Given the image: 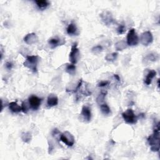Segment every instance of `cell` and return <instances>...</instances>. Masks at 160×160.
<instances>
[{
    "label": "cell",
    "instance_id": "20",
    "mask_svg": "<svg viewBox=\"0 0 160 160\" xmlns=\"http://www.w3.org/2000/svg\"><path fill=\"white\" fill-rule=\"evenodd\" d=\"M21 138H22V140H23V142L26 143H29L31 140L32 136H31V134L29 133V132H26V133H22Z\"/></svg>",
    "mask_w": 160,
    "mask_h": 160
},
{
    "label": "cell",
    "instance_id": "6",
    "mask_svg": "<svg viewBox=\"0 0 160 160\" xmlns=\"http://www.w3.org/2000/svg\"><path fill=\"white\" fill-rule=\"evenodd\" d=\"M80 57V50L78 48V43H75L71 47V52L69 53V61L71 63V64L75 65L78 63Z\"/></svg>",
    "mask_w": 160,
    "mask_h": 160
},
{
    "label": "cell",
    "instance_id": "31",
    "mask_svg": "<svg viewBox=\"0 0 160 160\" xmlns=\"http://www.w3.org/2000/svg\"><path fill=\"white\" fill-rule=\"evenodd\" d=\"M114 77H115L118 81H120V76H118V74H114Z\"/></svg>",
    "mask_w": 160,
    "mask_h": 160
},
{
    "label": "cell",
    "instance_id": "27",
    "mask_svg": "<svg viewBox=\"0 0 160 160\" xmlns=\"http://www.w3.org/2000/svg\"><path fill=\"white\" fill-rule=\"evenodd\" d=\"M116 31L118 34H123L125 33V31H126V28H125L124 25H120L118 27Z\"/></svg>",
    "mask_w": 160,
    "mask_h": 160
},
{
    "label": "cell",
    "instance_id": "25",
    "mask_svg": "<svg viewBox=\"0 0 160 160\" xmlns=\"http://www.w3.org/2000/svg\"><path fill=\"white\" fill-rule=\"evenodd\" d=\"M147 58L150 61H155L158 59V55L155 53H150L147 56Z\"/></svg>",
    "mask_w": 160,
    "mask_h": 160
},
{
    "label": "cell",
    "instance_id": "10",
    "mask_svg": "<svg viewBox=\"0 0 160 160\" xmlns=\"http://www.w3.org/2000/svg\"><path fill=\"white\" fill-rule=\"evenodd\" d=\"M100 18L102 22L107 26L111 25L114 22V18L112 14L108 11L103 12L100 15Z\"/></svg>",
    "mask_w": 160,
    "mask_h": 160
},
{
    "label": "cell",
    "instance_id": "7",
    "mask_svg": "<svg viewBox=\"0 0 160 160\" xmlns=\"http://www.w3.org/2000/svg\"><path fill=\"white\" fill-rule=\"evenodd\" d=\"M153 36L150 31H144L141 34L140 42L143 46H148L153 43Z\"/></svg>",
    "mask_w": 160,
    "mask_h": 160
},
{
    "label": "cell",
    "instance_id": "14",
    "mask_svg": "<svg viewBox=\"0 0 160 160\" xmlns=\"http://www.w3.org/2000/svg\"><path fill=\"white\" fill-rule=\"evenodd\" d=\"M65 41L63 40H61L58 38H52L48 41V44L50 45L51 48L54 49V48H57L59 46L63 45L65 44Z\"/></svg>",
    "mask_w": 160,
    "mask_h": 160
},
{
    "label": "cell",
    "instance_id": "21",
    "mask_svg": "<svg viewBox=\"0 0 160 160\" xmlns=\"http://www.w3.org/2000/svg\"><path fill=\"white\" fill-rule=\"evenodd\" d=\"M76 66L73 64H69L66 66V72L70 75H73L76 73Z\"/></svg>",
    "mask_w": 160,
    "mask_h": 160
},
{
    "label": "cell",
    "instance_id": "19",
    "mask_svg": "<svg viewBox=\"0 0 160 160\" xmlns=\"http://www.w3.org/2000/svg\"><path fill=\"white\" fill-rule=\"evenodd\" d=\"M100 109L103 114L105 115H108L111 113V109L106 103H103L100 105Z\"/></svg>",
    "mask_w": 160,
    "mask_h": 160
},
{
    "label": "cell",
    "instance_id": "23",
    "mask_svg": "<svg viewBox=\"0 0 160 160\" xmlns=\"http://www.w3.org/2000/svg\"><path fill=\"white\" fill-rule=\"evenodd\" d=\"M30 108V105L29 102L28 103L26 101H23L22 103V109L24 113H27L28 112Z\"/></svg>",
    "mask_w": 160,
    "mask_h": 160
},
{
    "label": "cell",
    "instance_id": "18",
    "mask_svg": "<svg viewBox=\"0 0 160 160\" xmlns=\"http://www.w3.org/2000/svg\"><path fill=\"white\" fill-rule=\"evenodd\" d=\"M127 48V43L124 41H118L115 44V48L117 51H123Z\"/></svg>",
    "mask_w": 160,
    "mask_h": 160
},
{
    "label": "cell",
    "instance_id": "17",
    "mask_svg": "<svg viewBox=\"0 0 160 160\" xmlns=\"http://www.w3.org/2000/svg\"><path fill=\"white\" fill-rule=\"evenodd\" d=\"M35 3L38 7V8L41 10H44L46 9L48 6L50 5L49 1H46V0H36Z\"/></svg>",
    "mask_w": 160,
    "mask_h": 160
},
{
    "label": "cell",
    "instance_id": "8",
    "mask_svg": "<svg viewBox=\"0 0 160 160\" xmlns=\"http://www.w3.org/2000/svg\"><path fill=\"white\" fill-rule=\"evenodd\" d=\"M41 101H42V100L35 95L31 96L28 99L30 108L33 110H37L39 109L41 104Z\"/></svg>",
    "mask_w": 160,
    "mask_h": 160
},
{
    "label": "cell",
    "instance_id": "30",
    "mask_svg": "<svg viewBox=\"0 0 160 160\" xmlns=\"http://www.w3.org/2000/svg\"><path fill=\"white\" fill-rule=\"evenodd\" d=\"M53 150H54L53 145L51 143H50V145H49V153L50 154L52 153V151H53Z\"/></svg>",
    "mask_w": 160,
    "mask_h": 160
},
{
    "label": "cell",
    "instance_id": "26",
    "mask_svg": "<svg viewBox=\"0 0 160 160\" xmlns=\"http://www.w3.org/2000/svg\"><path fill=\"white\" fill-rule=\"evenodd\" d=\"M102 51H103V47L101 45H97L96 46H94L92 49V51L94 54H98L101 53Z\"/></svg>",
    "mask_w": 160,
    "mask_h": 160
},
{
    "label": "cell",
    "instance_id": "13",
    "mask_svg": "<svg viewBox=\"0 0 160 160\" xmlns=\"http://www.w3.org/2000/svg\"><path fill=\"white\" fill-rule=\"evenodd\" d=\"M66 32L69 36H78L79 31L76 24L71 23L69 24L66 29Z\"/></svg>",
    "mask_w": 160,
    "mask_h": 160
},
{
    "label": "cell",
    "instance_id": "3",
    "mask_svg": "<svg viewBox=\"0 0 160 160\" xmlns=\"http://www.w3.org/2000/svg\"><path fill=\"white\" fill-rule=\"evenodd\" d=\"M122 117L124 121L128 124H136L138 121V118L132 109H128L122 113Z\"/></svg>",
    "mask_w": 160,
    "mask_h": 160
},
{
    "label": "cell",
    "instance_id": "2",
    "mask_svg": "<svg viewBox=\"0 0 160 160\" xmlns=\"http://www.w3.org/2000/svg\"><path fill=\"white\" fill-rule=\"evenodd\" d=\"M39 62V57L37 55L28 56L25 61L23 63L24 66L30 69L33 73L37 71V67Z\"/></svg>",
    "mask_w": 160,
    "mask_h": 160
},
{
    "label": "cell",
    "instance_id": "24",
    "mask_svg": "<svg viewBox=\"0 0 160 160\" xmlns=\"http://www.w3.org/2000/svg\"><path fill=\"white\" fill-rule=\"evenodd\" d=\"M106 95V93H103L102 92L98 96V98H97V99H96V101L99 104V105H101V104L104 103V101H105Z\"/></svg>",
    "mask_w": 160,
    "mask_h": 160
},
{
    "label": "cell",
    "instance_id": "22",
    "mask_svg": "<svg viewBox=\"0 0 160 160\" xmlns=\"http://www.w3.org/2000/svg\"><path fill=\"white\" fill-rule=\"evenodd\" d=\"M118 54L117 53H112L108 54L105 57V60L108 61H114L116 60Z\"/></svg>",
    "mask_w": 160,
    "mask_h": 160
},
{
    "label": "cell",
    "instance_id": "28",
    "mask_svg": "<svg viewBox=\"0 0 160 160\" xmlns=\"http://www.w3.org/2000/svg\"><path fill=\"white\" fill-rule=\"evenodd\" d=\"M109 85V81H102L98 84V87H105Z\"/></svg>",
    "mask_w": 160,
    "mask_h": 160
},
{
    "label": "cell",
    "instance_id": "12",
    "mask_svg": "<svg viewBox=\"0 0 160 160\" xmlns=\"http://www.w3.org/2000/svg\"><path fill=\"white\" fill-rule=\"evenodd\" d=\"M58 104V98L57 96L54 94H50L47 98V105L48 107L51 108L57 106Z\"/></svg>",
    "mask_w": 160,
    "mask_h": 160
},
{
    "label": "cell",
    "instance_id": "16",
    "mask_svg": "<svg viewBox=\"0 0 160 160\" xmlns=\"http://www.w3.org/2000/svg\"><path fill=\"white\" fill-rule=\"evenodd\" d=\"M156 75V72L155 70H151L148 72L147 76L144 79V83L147 85H150L151 84L153 79Z\"/></svg>",
    "mask_w": 160,
    "mask_h": 160
},
{
    "label": "cell",
    "instance_id": "1",
    "mask_svg": "<svg viewBox=\"0 0 160 160\" xmlns=\"http://www.w3.org/2000/svg\"><path fill=\"white\" fill-rule=\"evenodd\" d=\"M148 142L151 147V150L153 152L159 151V123L158 122L154 127L153 134L148 138Z\"/></svg>",
    "mask_w": 160,
    "mask_h": 160
},
{
    "label": "cell",
    "instance_id": "15",
    "mask_svg": "<svg viewBox=\"0 0 160 160\" xmlns=\"http://www.w3.org/2000/svg\"><path fill=\"white\" fill-rule=\"evenodd\" d=\"M8 106H9V109H10V111L14 113H20L21 111H22V106H19L16 102H15V101L11 102L9 103Z\"/></svg>",
    "mask_w": 160,
    "mask_h": 160
},
{
    "label": "cell",
    "instance_id": "5",
    "mask_svg": "<svg viewBox=\"0 0 160 160\" xmlns=\"http://www.w3.org/2000/svg\"><path fill=\"white\" fill-rule=\"evenodd\" d=\"M139 37L135 31V29L133 28L129 31L127 34V45L129 46H135L139 43Z\"/></svg>",
    "mask_w": 160,
    "mask_h": 160
},
{
    "label": "cell",
    "instance_id": "9",
    "mask_svg": "<svg viewBox=\"0 0 160 160\" xmlns=\"http://www.w3.org/2000/svg\"><path fill=\"white\" fill-rule=\"evenodd\" d=\"M80 116L82 117L83 120L89 123L92 120V111L89 106L84 105L82 107Z\"/></svg>",
    "mask_w": 160,
    "mask_h": 160
},
{
    "label": "cell",
    "instance_id": "11",
    "mask_svg": "<svg viewBox=\"0 0 160 160\" xmlns=\"http://www.w3.org/2000/svg\"><path fill=\"white\" fill-rule=\"evenodd\" d=\"M24 41L27 44L32 45L36 43L38 41V37L36 33H31L26 34L24 38Z\"/></svg>",
    "mask_w": 160,
    "mask_h": 160
},
{
    "label": "cell",
    "instance_id": "4",
    "mask_svg": "<svg viewBox=\"0 0 160 160\" xmlns=\"http://www.w3.org/2000/svg\"><path fill=\"white\" fill-rule=\"evenodd\" d=\"M60 140L69 147H73L75 143V139L73 135L70 132L68 131H66L63 132L62 134H61Z\"/></svg>",
    "mask_w": 160,
    "mask_h": 160
},
{
    "label": "cell",
    "instance_id": "29",
    "mask_svg": "<svg viewBox=\"0 0 160 160\" xmlns=\"http://www.w3.org/2000/svg\"><path fill=\"white\" fill-rule=\"evenodd\" d=\"M13 63H12L11 62H10V61H8V62H6V65H5V66H6V68L7 69H8V70H11V69H12V68H13Z\"/></svg>",
    "mask_w": 160,
    "mask_h": 160
}]
</instances>
